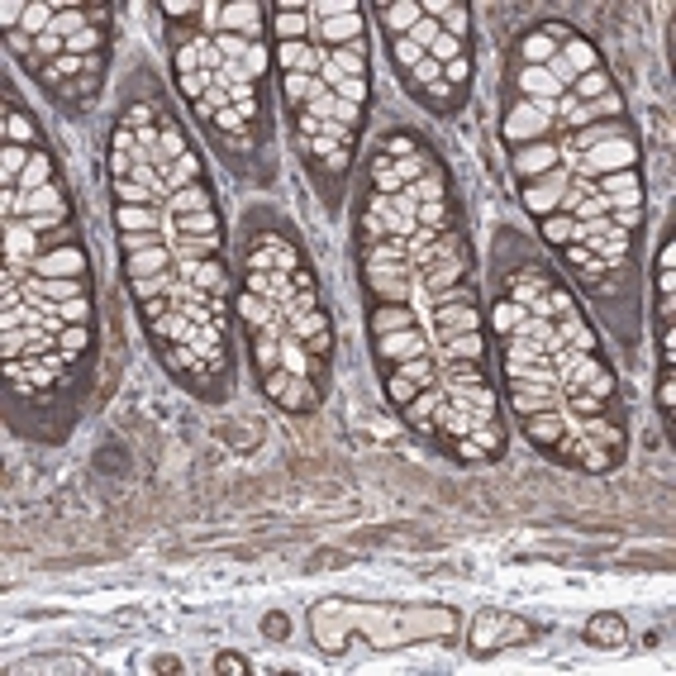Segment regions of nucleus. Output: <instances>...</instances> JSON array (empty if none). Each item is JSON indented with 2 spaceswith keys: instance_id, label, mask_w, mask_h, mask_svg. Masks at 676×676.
<instances>
[{
  "instance_id": "obj_6",
  "label": "nucleus",
  "mask_w": 676,
  "mask_h": 676,
  "mask_svg": "<svg viewBox=\"0 0 676 676\" xmlns=\"http://www.w3.org/2000/svg\"><path fill=\"white\" fill-rule=\"evenodd\" d=\"M419 10H424L429 20L443 24V34H453V39L467 43V24H472V10H467V5H448V0H419Z\"/></svg>"
},
{
  "instance_id": "obj_4",
  "label": "nucleus",
  "mask_w": 676,
  "mask_h": 676,
  "mask_svg": "<svg viewBox=\"0 0 676 676\" xmlns=\"http://www.w3.org/2000/svg\"><path fill=\"white\" fill-rule=\"evenodd\" d=\"M267 15H272V62L291 124L310 115V120H338L358 129L362 105L372 96L367 34L353 43L329 39L310 15V0H277Z\"/></svg>"
},
{
  "instance_id": "obj_11",
  "label": "nucleus",
  "mask_w": 676,
  "mask_h": 676,
  "mask_svg": "<svg viewBox=\"0 0 676 676\" xmlns=\"http://www.w3.org/2000/svg\"><path fill=\"white\" fill-rule=\"evenodd\" d=\"M657 353L662 367H676V324H657Z\"/></svg>"
},
{
  "instance_id": "obj_7",
  "label": "nucleus",
  "mask_w": 676,
  "mask_h": 676,
  "mask_svg": "<svg viewBox=\"0 0 676 676\" xmlns=\"http://www.w3.org/2000/svg\"><path fill=\"white\" fill-rule=\"evenodd\" d=\"M377 20L386 29V39H396V34H410L424 20V10H419V0H400V5H377Z\"/></svg>"
},
{
  "instance_id": "obj_12",
  "label": "nucleus",
  "mask_w": 676,
  "mask_h": 676,
  "mask_svg": "<svg viewBox=\"0 0 676 676\" xmlns=\"http://www.w3.org/2000/svg\"><path fill=\"white\" fill-rule=\"evenodd\" d=\"M215 672L248 676V672H253V667H248V657H239V653H219V657H215Z\"/></svg>"
},
{
  "instance_id": "obj_10",
  "label": "nucleus",
  "mask_w": 676,
  "mask_h": 676,
  "mask_svg": "<svg viewBox=\"0 0 676 676\" xmlns=\"http://www.w3.org/2000/svg\"><path fill=\"white\" fill-rule=\"evenodd\" d=\"M424 53H429V58H434V62H443V67H448V62L467 58V43H462V39H453V34H438V39L429 43Z\"/></svg>"
},
{
  "instance_id": "obj_1",
  "label": "nucleus",
  "mask_w": 676,
  "mask_h": 676,
  "mask_svg": "<svg viewBox=\"0 0 676 676\" xmlns=\"http://www.w3.org/2000/svg\"><path fill=\"white\" fill-rule=\"evenodd\" d=\"M358 267L386 400L448 458L496 462L505 453V429L486 372L491 338L481 291L472 286V243L462 234L443 162L419 181H400L396 191L367 181Z\"/></svg>"
},
{
  "instance_id": "obj_9",
  "label": "nucleus",
  "mask_w": 676,
  "mask_h": 676,
  "mask_svg": "<svg viewBox=\"0 0 676 676\" xmlns=\"http://www.w3.org/2000/svg\"><path fill=\"white\" fill-rule=\"evenodd\" d=\"M657 410H662L667 424L676 419V367H662V372H657Z\"/></svg>"
},
{
  "instance_id": "obj_3",
  "label": "nucleus",
  "mask_w": 676,
  "mask_h": 676,
  "mask_svg": "<svg viewBox=\"0 0 676 676\" xmlns=\"http://www.w3.org/2000/svg\"><path fill=\"white\" fill-rule=\"evenodd\" d=\"M234 310L262 391L291 415L319 410L334 338H329V315L319 310V286L305 262V248L286 229H267L248 239Z\"/></svg>"
},
{
  "instance_id": "obj_5",
  "label": "nucleus",
  "mask_w": 676,
  "mask_h": 676,
  "mask_svg": "<svg viewBox=\"0 0 676 676\" xmlns=\"http://www.w3.org/2000/svg\"><path fill=\"white\" fill-rule=\"evenodd\" d=\"M5 277H86V248L81 243L48 248L39 258H29L24 267H5Z\"/></svg>"
},
{
  "instance_id": "obj_2",
  "label": "nucleus",
  "mask_w": 676,
  "mask_h": 676,
  "mask_svg": "<svg viewBox=\"0 0 676 676\" xmlns=\"http://www.w3.org/2000/svg\"><path fill=\"white\" fill-rule=\"evenodd\" d=\"M505 396L524 438L553 462L615 472L629 453V424L615 367L567 286L524 262L491 305Z\"/></svg>"
},
{
  "instance_id": "obj_8",
  "label": "nucleus",
  "mask_w": 676,
  "mask_h": 676,
  "mask_svg": "<svg viewBox=\"0 0 676 676\" xmlns=\"http://www.w3.org/2000/svg\"><path fill=\"white\" fill-rule=\"evenodd\" d=\"M586 638H591L596 648H624L629 629H624V619L619 615H596L591 624H586Z\"/></svg>"
}]
</instances>
